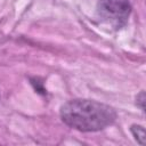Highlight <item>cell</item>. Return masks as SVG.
I'll return each instance as SVG.
<instances>
[{
    "label": "cell",
    "instance_id": "1",
    "mask_svg": "<svg viewBox=\"0 0 146 146\" xmlns=\"http://www.w3.org/2000/svg\"><path fill=\"white\" fill-rule=\"evenodd\" d=\"M60 117L68 127L79 131H99L116 119L113 107L90 99H73L60 107Z\"/></svg>",
    "mask_w": 146,
    "mask_h": 146
},
{
    "label": "cell",
    "instance_id": "2",
    "mask_svg": "<svg viewBox=\"0 0 146 146\" xmlns=\"http://www.w3.org/2000/svg\"><path fill=\"white\" fill-rule=\"evenodd\" d=\"M97 11L105 23L121 27L128 21L131 7L129 0H99Z\"/></svg>",
    "mask_w": 146,
    "mask_h": 146
},
{
    "label": "cell",
    "instance_id": "3",
    "mask_svg": "<svg viewBox=\"0 0 146 146\" xmlns=\"http://www.w3.org/2000/svg\"><path fill=\"white\" fill-rule=\"evenodd\" d=\"M131 132L139 144L141 145L145 144V129L141 125H136V124L131 125Z\"/></svg>",
    "mask_w": 146,
    "mask_h": 146
},
{
    "label": "cell",
    "instance_id": "4",
    "mask_svg": "<svg viewBox=\"0 0 146 146\" xmlns=\"http://www.w3.org/2000/svg\"><path fill=\"white\" fill-rule=\"evenodd\" d=\"M137 99H138L137 102H140V108H141V110H144V102H145L144 99H145V95H144V92H143V91L139 94V96L137 97Z\"/></svg>",
    "mask_w": 146,
    "mask_h": 146
}]
</instances>
